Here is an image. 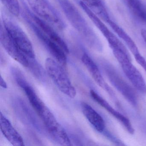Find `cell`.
<instances>
[{"label":"cell","mask_w":146,"mask_h":146,"mask_svg":"<svg viewBox=\"0 0 146 146\" xmlns=\"http://www.w3.org/2000/svg\"><path fill=\"white\" fill-rule=\"evenodd\" d=\"M90 96L92 99L97 102L101 106L106 110L110 114L112 115L114 118L117 119L125 128L126 130L131 134L135 132V130L129 119L114 109L106 100L100 96L94 90L90 91Z\"/></svg>","instance_id":"30bf717a"},{"label":"cell","mask_w":146,"mask_h":146,"mask_svg":"<svg viewBox=\"0 0 146 146\" xmlns=\"http://www.w3.org/2000/svg\"><path fill=\"white\" fill-rule=\"evenodd\" d=\"M31 23L32 29L37 38L55 58L57 62L63 66L66 65L67 54L58 44L47 36L32 21Z\"/></svg>","instance_id":"ba28073f"},{"label":"cell","mask_w":146,"mask_h":146,"mask_svg":"<svg viewBox=\"0 0 146 146\" xmlns=\"http://www.w3.org/2000/svg\"><path fill=\"white\" fill-rule=\"evenodd\" d=\"M37 113L43 121L49 133L58 143L63 146L72 145L65 131L46 106H45Z\"/></svg>","instance_id":"277c9868"},{"label":"cell","mask_w":146,"mask_h":146,"mask_svg":"<svg viewBox=\"0 0 146 146\" xmlns=\"http://www.w3.org/2000/svg\"><path fill=\"white\" fill-rule=\"evenodd\" d=\"M106 70L108 78L113 85L131 105L136 106L137 98L134 90L114 69L108 66Z\"/></svg>","instance_id":"52a82bcc"},{"label":"cell","mask_w":146,"mask_h":146,"mask_svg":"<svg viewBox=\"0 0 146 146\" xmlns=\"http://www.w3.org/2000/svg\"><path fill=\"white\" fill-rule=\"evenodd\" d=\"M63 12L72 27L82 38L91 42L95 36L87 22L70 0H57Z\"/></svg>","instance_id":"6da1fadb"},{"label":"cell","mask_w":146,"mask_h":146,"mask_svg":"<svg viewBox=\"0 0 146 146\" xmlns=\"http://www.w3.org/2000/svg\"><path fill=\"white\" fill-rule=\"evenodd\" d=\"M82 108L84 115L90 123L97 131L102 132L106 126L103 118L88 103L82 102Z\"/></svg>","instance_id":"5bb4252c"},{"label":"cell","mask_w":146,"mask_h":146,"mask_svg":"<svg viewBox=\"0 0 146 146\" xmlns=\"http://www.w3.org/2000/svg\"><path fill=\"white\" fill-rule=\"evenodd\" d=\"M137 63L143 68L146 72V60L140 53L134 56Z\"/></svg>","instance_id":"ffe728a7"},{"label":"cell","mask_w":146,"mask_h":146,"mask_svg":"<svg viewBox=\"0 0 146 146\" xmlns=\"http://www.w3.org/2000/svg\"><path fill=\"white\" fill-rule=\"evenodd\" d=\"M3 25L13 42L22 52L29 58L35 59V54L32 43L21 27L9 20H5Z\"/></svg>","instance_id":"5b68a950"},{"label":"cell","mask_w":146,"mask_h":146,"mask_svg":"<svg viewBox=\"0 0 146 146\" xmlns=\"http://www.w3.org/2000/svg\"><path fill=\"white\" fill-rule=\"evenodd\" d=\"M7 11L13 16L18 17L20 14V5L18 0H1Z\"/></svg>","instance_id":"d6986e66"},{"label":"cell","mask_w":146,"mask_h":146,"mask_svg":"<svg viewBox=\"0 0 146 146\" xmlns=\"http://www.w3.org/2000/svg\"><path fill=\"white\" fill-rule=\"evenodd\" d=\"M31 10L37 17L40 18L50 25L62 29L63 22L53 8L46 0H26Z\"/></svg>","instance_id":"8992f818"},{"label":"cell","mask_w":146,"mask_h":146,"mask_svg":"<svg viewBox=\"0 0 146 146\" xmlns=\"http://www.w3.org/2000/svg\"><path fill=\"white\" fill-rule=\"evenodd\" d=\"M108 23L109 24L113 30L118 36L119 37L121 38L125 42L128 48L133 54L134 56L140 53L135 43L134 42L132 38H131L124 30L120 28L117 24L111 21V19L108 22Z\"/></svg>","instance_id":"9a60e30c"},{"label":"cell","mask_w":146,"mask_h":146,"mask_svg":"<svg viewBox=\"0 0 146 146\" xmlns=\"http://www.w3.org/2000/svg\"><path fill=\"white\" fill-rule=\"evenodd\" d=\"M32 22L42 31L47 36L58 44L67 54L69 53L68 46L64 41L55 32L52 26L48 23L37 16L32 17Z\"/></svg>","instance_id":"7c38bea8"},{"label":"cell","mask_w":146,"mask_h":146,"mask_svg":"<svg viewBox=\"0 0 146 146\" xmlns=\"http://www.w3.org/2000/svg\"><path fill=\"white\" fill-rule=\"evenodd\" d=\"M114 57L120 64L123 72L138 91L146 94V83L137 68L132 64L129 54L120 50H112Z\"/></svg>","instance_id":"3957f363"},{"label":"cell","mask_w":146,"mask_h":146,"mask_svg":"<svg viewBox=\"0 0 146 146\" xmlns=\"http://www.w3.org/2000/svg\"><path fill=\"white\" fill-rule=\"evenodd\" d=\"M80 5L92 23L95 25L96 27L102 33L106 38H107L111 32L101 20L100 18L94 12L92 11L88 7H87L82 1L80 2Z\"/></svg>","instance_id":"2e32d148"},{"label":"cell","mask_w":146,"mask_h":146,"mask_svg":"<svg viewBox=\"0 0 146 146\" xmlns=\"http://www.w3.org/2000/svg\"><path fill=\"white\" fill-rule=\"evenodd\" d=\"M82 61L97 84L112 95L113 92L105 82L98 66L91 58L87 54H84L82 56Z\"/></svg>","instance_id":"4fadbf2b"},{"label":"cell","mask_w":146,"mask_h":146,"mask_svg":"<svg viewBox=\"0 0 146 146\" xmlns=\"http://www.w3.org/2000/svg\"><path fill=\"white\" fill-rule=\"evenodd\" d=\"M82 1L105 22L108 23L110 20L108 13L100 0H82Z\"/></svg>","instance_id":"e0dca14e"},{"label":"cell","mask_w":146,"mask_h":146,"mask_svg":"<svg viewBox=\"0 0 146 146\" xmlns=\"http://www.w3.org/2000/svg\"><path fill=\"white\" fill-rule=\"evenodd\" d=\"M0 41L2 46L10 56L23 66L29 67L30 63L28 57L22 52L13 42L2 24L1 26Z\"/></svg>","instance_id":"9c48e42d"},{"label":"cell","mask_w":146,"mask_h":146,"mask_svg":"<svg viewBox=\"0 0 146 146\" xmlns=\"http://www.w3.org/2000/svg\"><path fill=\"white\" fill-rule=\"evenodd\" d=\"M0 83H1V86L2 88L5 89L7 88V84L6 82L5 81L1 76V78H0Z\"/></svg>","instance_id":"44dd1931"},{"label":"cell","mask_w":146,"mask_h":146,"mask_svg":"<svg viewBox=\"0 0 146 146\" xmlns=\"http://www.w3.org/2000/svg\"><path fill=\"white\" fill-rule=\"evenodd\" d=\"M0 128L2 134L13 146H24V142L21 135L1 112L0 113Z\"/></svg>","instance_id":"8fae6325"},{"label":"cell","mask_w":146,"mask_h":146,"mask_svg":"<svg viewBox=\"0 0 146 146\" xmlns=\"http://www.w3.org/2000/svg\"><path fill=\"white\" fill-rule=\"evenodd\" d=\"M46 70L49 77L61 92L73 99L76 95V90L61 65L51 58L45 61Z\"/></svg>","instance_id":"7a4b0ae2"},{"label":"cell","mask_w":146,"mask_h":146,"mask_svg":"<svg viewBox=\"0 0 146 146\" xmlns=\"http://www.w3.org/2000/svg\"><path fill=\"white\" fill-rule=\"evenodd\" d=\"M132 14L141 21L146 23V7L140 0H124Z\"/></svg>","instance_id":"ac0fdd59"}]
</instances>
